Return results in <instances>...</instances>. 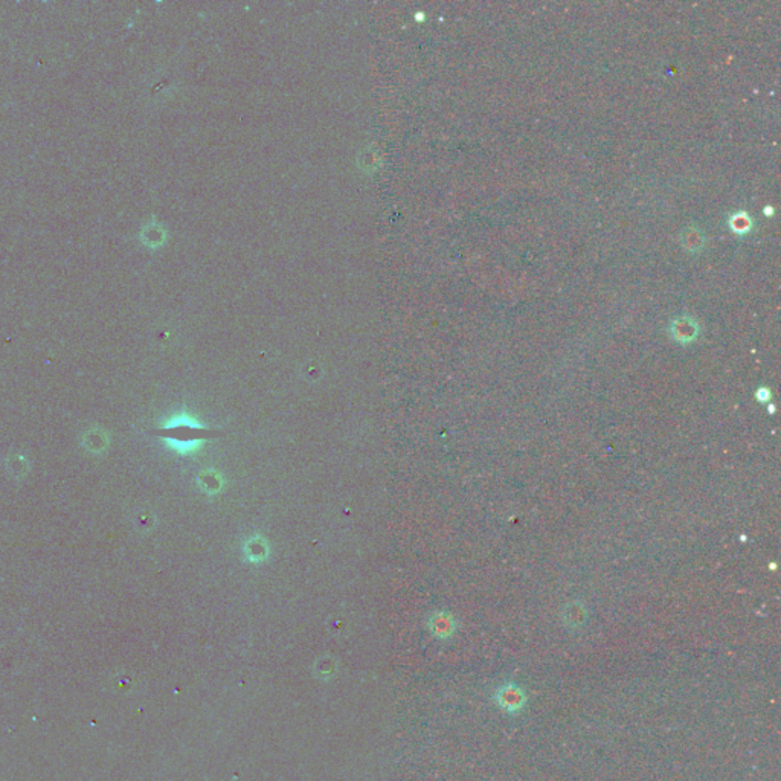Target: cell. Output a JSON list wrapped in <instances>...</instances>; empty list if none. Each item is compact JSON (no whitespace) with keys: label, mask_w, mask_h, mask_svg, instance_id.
I'll use <instances>...</instances> for the list:
<instances>
[{"label":"cell","mask_w":781,"mask_h":781,"mask_svg":"<svg viewBox=\"0 0 781 781\" xmlns=\"http://www.w3.org/2000/svg\"><path fill=\"white\" fill-rule=\"evenodd\" d=\"M493 701L498 708L510 716H519L528 702L526 691L516 682H505L496 689Z\"/></svg>","instance_id":"cell-2"},{"label":"cell","mask_w":781,"mask_h":781,"mask_svg":"<svg viewBox=\"0 0 781 781\" xmlns=\"http://www.w3.org/2000/svg\"><path fill=\"white\" fill-rule=\"evenodd\" d=\"M154 435L171 441L177 447H194L198 441H205L217 435L216 430H211L196 425L191 420H179L176 423L154 430Z\"/></svg>","instance_id":"cell-1"}]
</instances>
